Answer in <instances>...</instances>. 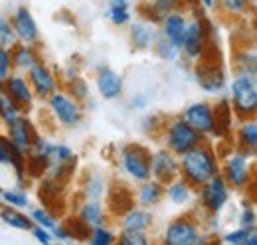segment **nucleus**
Listing matches in <instances>:
<instances>
[{
    "label": "nucleus",
    "mask_w": 257,
    "mask_h": 245,
    "mask_svg": "<svg viewBox=\"0 0 257 245\" xmlns=\"http://www.w3.org/2000/svg\"><path fill=\"white\" fill-rule=\"evenodd\" d=\"M218 172H220V156L208 141L196 145L186 153L178 154V174L184 180H188L194 188L216 176Z\"/></svg>",
    "instance_id": "f257e3e1"
},
{
    "label": "nucleus",
    "mask_w": 257,
    "mask_h": 245,
    "mask_svg": "<svg viewBox=\"0 0 257 245\" xmlns=\"http://www.w3.org/2000/svg\"><path fill=\"white\" fill-rule=\"evenodd\" d=\"M198 4H200L204 10H208V12H212V10L218 8V0H198Z\"/></svg>",
    "instance_id": "a18cd8bd"
},
{
    "label": "nucleus",
    "mask_w": 257,
    "mask_h": 245,
    "mask_svg": "<svg viewBox=\"0 0 257 245\" xmlns=\"http://www.w3.org/2000/svg\"><path fill=\"white\" fill-rule=\"evenodd\" d=\"M194 77L200 89L210 95H222L227 87V73L220 61L210 60L208 56L194 61Z\"/></svg>",
    "instance_id": "9d476101"
},
{
    "label": "nucleus",
    "mask_w": 257,
    "mask_h": 245,
    "mask_svg": "<svg viewBox=\"0 0 257 245\" xmlns=\"http://www.w3.org/2000/svg\"><path fill=\"white\" fill-rule=\"evenodd\" d=\"M95 89L101 99L115 101V99H119L123 95V91H125V79L113 67L101 65L95 71Z\"/></svg>",
    "instance_id": "2eb2a0df"
},
{
    "label": "nucleus",
    "mask_w": 257,
    "mask_h": 245,
    "mask_svg": "<svg viewBox=\"0 0 257 245\" xmlns=\"http://www.w3.org/2000/svg\"><path fill=\"white\" fill-rule=\"evenodd\" d=\"M216 241L227 245H257V229L237 225V227L220 231V235H216Z\"/></svg>",
    "instance_id": "bb28decb"
},
{
    "label": "nucleus",
    "mask_w": 257,
    "mask_h": 245,
    "mask_svg": "<svg viewBox=\"0 0 257 245\" xmlns=\"http://www.w3.org/2000/svg\"><path fill=\"white\" fill-rule=\"evenodd\" d=\"M216 241L202 225V221L192 214H180L176 217H172L164 229H162L161 243L166 245H202Z\"/></svg>",
    "instance_id": "7ed1b4c3"
},
{
    "label": "nucleus",
    "mask_w": 257,
    "mask_h": 245,
    "mask_svg": "<svg viewBox=\"0 0 257 245\" xmlns=\"http://www.w3.org/2000/svg\"><path fill=\"white\" fill-rule=\"evenodd\" d=\"M48 101V109L54 117V121L60 127L65 129H73L83 121V107L81 101H77L73 95H69L64 89H56L52 95L46 97Z\"/></svg>",
    "instance_id": "1a4fd4ad"
},
{
    "label": "nucleus",
    "mask_w": 257,
    "mask_h": 245,
    "mask_svg": "<svg viewBox=\"0 0 257 245\" xmlns=\"http://www.w3.org/2000/svg\"><path fill=\"white\" fill-rule=\"evenodd\" d=\"M2 135L8 139V143H10L18 153H22L26 156V154L30 153V149H32L36 137H38V131H36V127H34L32 119L22 113V115H18L16 119H12L10 122L4 125V133H2Z\"/></svg>",
    "instance_id": "9b49d317"
},
{
    "label": "nucleus",
    "mask_w": 257,
    "mask_h": 245,
    "mask_svg": "<svg viewBox=\"0 0 257 245\" xmlns=\"http://www.w3.org/2000/svg\"><path fill=\"white\" fill-rule=\"evenodd\" d=\"M107 4H131V0H107Z\"/></svg>",
    "instance_id": "49530a36"
},
{
    "label": "nucleus",
    "mask_w": 257,
    "mask_h": 245,
    "mask_svg": "<svg viewBox=\"0 0 257 245\" xmlns=\"http://www.w3.org/2000/svg\"><path fill=\"white\" fill-rule=\"evenodd\" d=\"M164 200L176 208H192L196 206V188L178 174L164 184Z\"/></svg>",
    "instance_id": "f3484780"
},
{
    "label": "nucleus",
    "mask_w": 257,
    "mask_h": 245,
    "mask_svg": "<svg viewBox=\"0 0 257 245\" xmlns=\"http://www.w3.org/2000/svg\"><path fill=\"white\" fill-rule=\"evenodd\" d=\"M107 20L113 26H127L133 20L131 4H107Z\"/></svg>",
    "instance_id": "72a5a7b5"
},
{
    "label": "nucleus",
    "mask_w": 257,
    "mask_h": 245,
    "mask_svg": "<svg viewBox=\"0 0 257 245\" xmlns=\"http://www.w3.org/2000/svg\"><path fill=\"white\" fill-rule=\"evenodd\" d=\"M26 77H28V83L38 99H46L56 89H60V75L54 71V67H50L42 60L36 61L26 71Z\"/></svg>",
    "instance_id": "f8f14e48"
},
{
    "label": "nucleus",
    "mask_w": 257,
    "mask_h": 245,
    "mask_svg": "<svg viewBox=\"0 0 257 245\" xmlns=\"http://www.w3.org/2000/svg\"><path fill=\"white\" fill-rule=\"evenodd\" d=\"M0 219L8 227L18 229V231H30L34 225L30 214H26L20 208H12V206H4V204H0Z\"/></svg>",
    "instance_id": "c85d7f7f"
},
{
    "label": "nucleus",
    "mask_w": 257,
    "mask_h": 245,
    "mask_svg": "<svg viewBox=\"0 0 257 245\" xmlns=\"http://www.w3.org/2000/svg\"><path fill=\"white\" fill-rule=\"evenodd\" d=\"M67 93L73 95L77 101H85V99L89 97V83H87L83 77L75 75V77H71V79L67 81Z\"/></svg>",
    "instance_id": "ea45409f"
},
{
    "label": "nucleus",
    "mask_w": 257,
    "mask_h": 245,
    "mask_svg": "<svg viewBox=\"0 0 257 245\" xmlns=\"http://www.w3.org/2000/svg\"><path fill=\"white\" fill-rule=\"evenodd\" d=\"M208 48H210V24L204 16L196 14L188 18L180 44V54L186 56L190 61H198L200 58H204V54H208Z\"/></svg>",
    "instance_id": "6e6552de"
},
{
    "label": "nucleus",
    "mask_w": 257,
    "mask_h": 245,
    "mask_svg": "<svg viewBox=\"0 0 257 245\" xmlns=\"http://www.w3.org/2000/svg\"><path fill=\"white\" fill-rule=\"evenodd\" d=\"M255 154L235 147L220 160V174L224 176L231 192H247L255 178Z\"/></svg>",
    "instance_id": "f03ea898"
},
{
    "label": "nucleus",
    "mask_w": 257,
    "mask_h": 245,
    "mask_svg": "<svg viewBox=\"0 0 257 245\" xmlns=\"http://www.w3.org/2000/svg\"><path fill=\"white\" fill-rule=\"evenodd\" d=\"M105 194H107V182H105V178L99 176V174H89V178L83 182V198L103 200Z\"/></svg>",
    "instance_id": "c9c22d12"
},
{
    "label": "nucleus",
    "mask_w": 257,
    "mask_h": 245,
    "mask_svg": "<svg viewBox=\"0 0 257 245\" xmlns=\"http://www.w3.org/2000/svg\"><path fill=\"white\" fill-rule=\"evenodd\" d=\"M85 243L89 245H113L117 243V231L113 227H109L107 223L89 227L87 235H85Z\"/></svg>",
    "instance_id": "7c9ffc66"
},
{
    "label": "nucleus",
    "mask_w": 257,
    "mask_h": 245,
    "mask_svg": "<svg viewBox=\"0 0 257 245\" xmlns=\"http://www.w3.org/2000/svg\"><path fill=\"white\" fill-rule=\"evenodd\" d=\"M235 147L249 151L255 154L257 151V121L255 117L239 119V125L235 129Z\"/></svg>",
    "instance_id": "393cba45"
},
{
    "label": "nucleus",
    "mask_w": 257,
    "mask_h": 245,
    "mask_svg": "<svg viewBox=\"0 0 257 245\" xmlns=\"http://www.w3.org/2000/svg\"><path fill=\"white\" fill-rule=\"evenodd\" d=\"M227 101L235 119L255 117L257 113V77L249 73H239L227 81Z\"/></svg>",
    "instance_id": "20e7f679"
},
{
    "label": "nucleus",
    "mask_w": 257,
    "mask_h": 245,
    "mask_svg": "<svg viewBox=\"0 0 257 245\" xmlns=\"http://www.w3.org/2000/svg\"><path fill=\"white\" fill-rule=\"evenodd\" d=\"M10 58H12L14 71H18V73H26L36 61H40V54H38L36 46H32V44L16 42V44L10 48Z\"/></svg>",
    "instance_id": "b1692460"
},
{
    "label": "nucleus",
    "mask_w": 257,
    "mask_h": 245,
    "mask_svg": "<svg viewBox=\"0 0 257 245\" xmlns=\"http://www.w3.org/2000/svg\"><path fill=\"white\" fill-rule=\"evenodd\" d=\"M214 115H216V127H214L212 137H218V139L229 137V133L233 131V119H235V115H233L227 99H222L214 107Z\"/></svg>",
    "instance_id": "a878e982"
},
{
    "label": "nucleus",
    "mask_w": 257,
    "mask_h": 245,
    "mask_svg": "<svg viewBox=\"0 0 257 245\" xmlns=\"http://www.w3.org/2000/svg\"><path fill=\"white\" fill-rule=\"evenodd\" d=\"M237 225H243V227H255L257 225V212L253 208V204L245 202L241 212L237 215Z\"/></svg>",
    "instance_id": "79ce46f5"
},
{
    "label": "nucleus",
    "mask_w": 257,
    "mask_h": 245,
    "mask_svg": "<svg viewBox=\"0 0 257 245\" xmlns=\"http://www.w3.org/2000/svg\"><path fill=\"white\" fill-rule=\"evenodd\" d=\"M133 196H135V204L153 210V208L161 206L164 200V184L151 176V178L137 184V190L133 192Z\"/></svg>",
    "instance_id": "412c9836"
},
{
    "label": "nucleus",
    "mask_w": 257,
    "mask_h": 245,
    "mask_svg": "<svg viewBox=\"0 0 257 245\" xmlns=\"http://www.w3.org/2000/svg\"><path fill=\"white\" fill-rule=\"evenodd\" d=\"M151 176L166 184L178 176V156L170 153L166 147H161L151 153Z\"/></svg>",
    "instance_id": "a211bd4d"
},
{
    "label": "nucleus",
    "mask_w": 257,
    "mask_h": 245,
    "mask_svg": "<svg viewBox=\"0 0 257 245\" xmlns=\"http://www.w3.org/2000/svg\"><path fill=\"white\" fill-rule=\"evenodd\" d=\"M253 2H255V0H253Z\"/></svg>",
    "instance_id": "09e8293b"
},
{
    "label": "nucleus",
    "mask_w": 257,
    "mask_h": 245,
    "mask_svg": "<svg viewBox=\"0 0 257 245\" xmlns=\"http://www.w3.org/2000/svg\"><path fill=\"white\" fill-rule=\"evenodd\" d=\"M186 24H188V14L184 12V8H178V10H172L166 16H162L161 22H159V26H161L159 32H161L164 40H168V42H172L174 46L180 48Z\"/></svg>",
    "instance_id": "6ab92c4d"
},
{
    "label": "nucleus",
    "mask_w": 257,
    "mask_h": 245,
    "mask_svg": "<svg viewBox=\"0 0 257 245\" xmlns=\"http://www.w3.org/2000/svg\"><path fill=\"white\" fill-rule=\"evenodd\" d=\"M12 71H14V65H12V58H10V48L0 46V77L6 79Z\"/></svg>",
    "instance_id": "37998d69"
},
{
    "label": "nucleus",
    "mask_w": 257,
    "mask_h": 245,
    "mask_svg": "<svg viewBox=\"0 0 257 245\" xmlns=\"http://www.w3.org/2000/svg\"><path fill=\"white\" fill-rule=\"evenodd\" d=\"M119 168L137 184L151 178V151L141 143L123 145L119 151Z\"/></svg>",
    "instance_id": "0eeeda50"
},
{
    "label": "nucleus",
    "mask_w": 257,
    "mask_h": 245,
    "mask_svg": "<svg viewBox=\"0 0 257 245\" xmlns=\"http://www.w3.org/2000/svg\"><path fill=\"white\" fill-rule=\"evenodd\" d=\"M253 0H218V8L227 16H247L253 12Z\"/></svg>",
    "instance_id": "2f4dec72"
},
{
    "label": "nucleus",
    "mask_w": 257,
    "mask_h": 245,
    "mask_svg": "<svg viewBox=\"0 0 257 245\" xmlns=\"http://www.w3.org/2000/svg\"><path fill=\"white\" fill-rule=\"evenodd\" d=\"M233 67H235V71H239V73H249V75H255L257 77L255 54H253V52L247 54V50H243L241 54H237V58L233 61Z\"/></svg>",
    "instance_id": "58836bf2"
},
{
    "label": "nucleus",
    "mask_w": 257,
    "mask_h": 245,
    "mask_svg": "<svg viewBox=\"0 0 257 245\" xmlns=\"http://www.w3.org/2000/svg\"><path fill=\"white\" fill-rule=\"evenodd\" d=\"M153 52L164 61H178L180 60V48L178 46H174L172 42H168V40H164L162 36H159V40L155 42V46H153Z\"/></svg>",
    "instance_id": "4c0bfd02"
},
{
    "label": "nucleus",
    "mask_w": 257,
    "mask_h": 245,
    "mask_svg": "<svg viewBox=\"0 0 257 245\" xmlns=\"http://www.w3.org/2000/svg\"><path fill=\"white\" fill-rule=\"evenodd\" d=\"M0 135H2V133H0Z\"/></svg>",
    "instance_id": "8fccbe9b"
},
{
    "label": "nucleus",
    "mask_w": 257,
    "mask_h": 245,
    "mask_svg": "<svg viewBox=\"0 0 257 245\" xmlns=\"http://www.w3.org/2000/svg\"><path fill=\"white\" fill-rule=\"evenodd\" d=\"M0 204H4V206H12V208H20V210H26V208H30V194L26 192L24 186L2 188V190H0Z\"/></svg>",
    "instance_id": "c756f323"
},
{
    "label": "nucleus",
    "mask_w": 257,
    "mask_h": 245,
    "mask_svg": "<svg viewBox=\"0 0 257 245\" xmlns=\"http://www.w3.org/2000/svg\"><path fill=\"white\" fill-rule=\"evenodd\" d=\"M10 22H12V28H14V34H16V40H18V42L38 46V42H40V26H38L32 10H30L28 6L20 4V6L12 12Z\"/></svg>",
    "instance_id": "4468645a"
},
{
    "label": "nucleus",
    "mask_w": 257,
    "mask_h": 245,
    "mask_svg": "<svg viewBox=\"0 0 257 245\" xmlns=\"http://www.w3.org/2000/svg\"><path fill=\"white\" fill-rule=\"evenodd\" d=\"M231 194H233L231 188L227 186L224 176L218 172L216 176L208 178L206 182L196 188V204L204 210L206 215L222 214L231 200Z\"/></svg>",
    "instance_id": "423d86ee"
},
{
    "label": "nucleus",
    "mask_w": 257,
    "mask_h": 245,
    "mask_svg": "<svg viewBox=\"0 0 257 245\" xmlns=\"http://www.w3.org/2000/svg\"><path fill=\"white\" fill-rule=\"evenodd\" d=\"M161 32H159V24L153 22V20H131V28H128V40H131V46L139 52H145V50H153L155 42L159 40Z\"/></svg>",
    "instance_id": "dca6fc26"
},
{
    "label": "nucleus",
    "mask_w": 257,
    "mask_h": 245,
    "mask_svg": "<svg viewBox=\"0 0 257 245\" xmlns=\"http://www.w3.org/2000/svg\"><path fill=\"white\" fill-rule=\"evenodd\" d=\"M4 91V79H2V77H0V93Z\"/></svg>",
    "instance_id": "de8ad7c7"
},
{
    "label": "nucleus",
    "mask_w": 257,
    "mask_h": 245,
    "mask_svg": "<svg viewBox=\"0 0 257 245\" xmlns=\"http://www.w3.org/2000/svg\"><path fill=\"white\" fill-rule=\"evenodd\" d=\"M28 214H30V219H32L34 225H40V227H46V229H54L56 223L60 221L56 212H52L48 206H36Z\"/></svg>",
    "instance_id": "473e14b6"
},
{
    "label": "nucleus",
    "mask_w": 257,
    "mask_h": 245,
    "mask_svg": "<svg viewBox=\"0 0 257 245\" xmlns=\"http://www.w3.org/2000/svg\"><path fill=\"white\" fill-rule=\"evenodd\" d=\"M180 117L188 125H192L198 133H202L206 139L212 137L214 127H216V115H214V105L208 101H194L186 105L180 113Z\"/></svg>",
    "instance_id": "ddd939ff"
},
{
    "label": "nucleus",
    "mask_w": 257,
    "mask_h": 245,
    "mask_svg": "<svg viewBox=\"0 0 257 245\" xmlns=\"http://www.w3.org/2000/svg\"><path fill=\"white\" fill-rule=\"evenodd\" d=\"M117 243L119 245H149L153 243V237L149 231H137V229H125L117 231Z\"/></svg>",
    "instance_id": "e433bc0d"
},
{
    "label": "nucleus",
    "mask_w": 257,
    "mask_h": 245,
    "mask_svg": "<svg viewBox=\"0 0 257 245\" xmlns=\"http://www.w3.org/2000/svg\"><path fill=\"white\" fill-rule=\"evenodd\" d=\"M182 6H184V0H149L147 4H143V18L159 24L162 16H166L168 12L178 10Z\"/></svg>",
    "instance_id": "cd10ccee"
},
{
    "label": "nucleus",
    "mask_w": 257,
    "mask_h": 245,
    "mask_svg": "<svg viewBox=\"0 0 257 245\" xmlns=\"http://www.w3.org/2000/svg\"><path fill=\"white\" fill-rule=\"evenodd\" d=\"M119 223L125 229H137V231H151L155 227V215L153 210L143 208L139 204H133L123 214L119 215Z\"/></svg>",
    "instance_id": "4be33fe9"
},
{
    "label": "nucleus",
    "mask_w": 257,
    "mask_h": 245,
    "mask_svg": "<svg viewBox=\"0 0 257 245\" xmlns=\"http://www.w3.org/2000/svg\"><path fill=\"white\" fill-rule=\"evenodd\" d=\"M16 42H18V40H16V34H14V28H12L10 16L0 14V46L12 48Z\"/></svg>",
    "instance_id": "a19ab883"
},
{
    "label": "nucleus",
    "mask_w": 257,
    "mask_h": 245,
    "mask_svg": "<svg viewBox=\"0 0 257 245\" xmlns=\"http://www.w3.org/2000/svg\"><path fill=\"white\" fill-rule=\"evenodd\" d=\"M24 109L8 95V93H0V125H6L12 119H16L18 115H22Z\"/></svg>",
    "instance_id": "f704fd0d"
},
{
    "label": "nucleus",
    "mask_w": 257,
    "mask_h": 245,
    "mask_svg": "<svg viewBox=\"0 0 257 245\" xmlns=\"http://www.w3.org/2000/svg\"><path fill=\"white\" fill-rule=\"evenodd\" d=\"M162 147H166L170 153L176 156L186 151H190L192 147L208 141L202 133H198L192 125L184 121L182 117H172L166 122H162Z\"/></svg>",
    "instance_id": "39448f33"
},
{
    "label": "nucleus",
    "mask_w": 257,
    "mask_h": 245,
    "mask_svg": "<svg viewBox=\"0 0 257 245\" xmlns=\"http://www.w3.org/2000/svg\"><path fill=\"white\" fill-rule=\"evenodd\" d=\"M75 217L85 225V227H95L109 223V210L105 208V204L101 200H91V198H83V202L79 204Z\"/></svg>",
    "instance_id": "5701e85b"
},
{
    "label": "nucleus",
    "mask_w": 257,
    "mask_h": 245,
    "mask_svg": "<svg viewBox=\"0 0 257 245\" xmlns=\"http://www.w3.org/2000/svg\"><path fill=\"white\" fill-rule=\"evenodd\" d=\"M4 93H8L22 109H28L30 105H34V99H36L26 73H18V71H12L4 79Z\"/></svg>",
    "instance_id": "aec40b11"
},
{
    "label": "nucleus",
    "mask_w": 257,
    "mask_h": 245,
    "mask_svg": "<svg viewBox=\"0 0 257 245\" xmlns=\"http://www.w3.org/2000/svg\"><path fill=\"white\" fill-rule=\"evenodd\" d=\"M32 237L42 245H50L54 243V235H52V229H46V227H40V225H32L30 229Z\"/></svg>",
    "instance_id": "c03bdc74"
}]
</instances>
